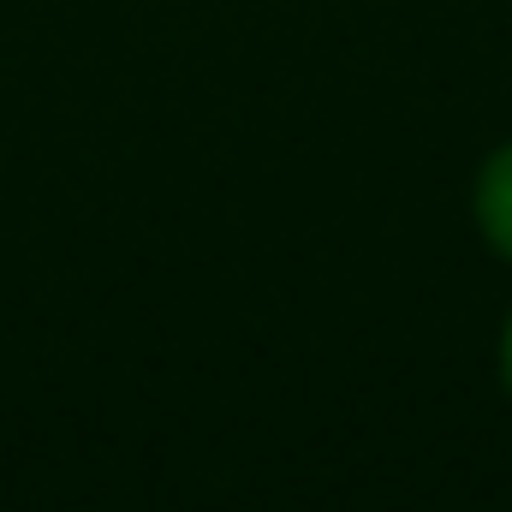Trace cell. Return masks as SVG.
Instances as JSON below:
<instances>
[{"mask_svg": "<svg viewBox=\"0 0 512 512\" xmlns=\"http://www.w3.org/2000/svg\"><path fill=\"white\" fill-rule=\"evenodd\" d=\"M477 209H483V227H489V239H495V245L512 256V149L489 161V173H483V191H477Z\"/></svg>", "mask_w": 512, "mask_h": 512, "instance_id": "1", "label": "cell"}, {"mask_svg": "<svg viewBox=\"0 0 512 512\" xmlns=\"http://www.w3.org/2000/svg\"><path fill=\"white\" fill-rule=\"evenodd\" d=\"M507 382H512V328H507Z\"/></svg>", "mask_w": 512, "mask_h": 512, "instance_id": "2", "label": "cell"}]
</instances>
